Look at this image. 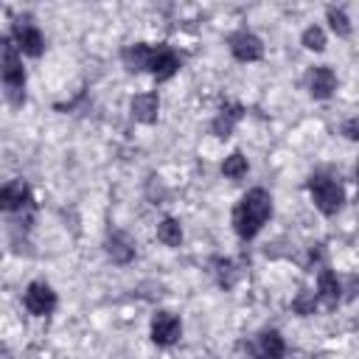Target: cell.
Listing matches in <instances>:
<instances>
[{
	"label": "cell",
	"mask_w": 359,
	"mask_h": 359,
	"mask_svg": "<svg viewBox=\"0 0 359 359\" xmlns=\"http://www.w3.org/2000/svg\"><path fill=\"white\" fill-rule=\"evenodd\" d=\"M269 216H272V196L264 188H252L233 208V230L241 241H250L261 233Z\"/></svg>",
	"instance_id": "6da1fadb"
},
{
	"label": "cell",
	"mask_w": 359,
	"mask_h": 359,
	"mask_svg": "<svg viewBox=\"0 0 359 359\" xmlns=\"http://www.w3.org/2000/svg\"><path fill=\"white\" fill-rule=\"evenodd\" d=\"M3 87L11 107H20L25 101V70L11 36H3Z\"/></svg>",
	"instance_id": "7a4b0ae2"
},
{
	"label": "cell",
	"mask_w": 359,
	"mask_h": 359,
	"mask_svg": "<svg viewBox=\"0 0 359 359\" xmlns=\"http://www.w3.org/2000/svg\"><path fill=\"white\" fill-rule=\"evenodd\" d=\"M309 194H311V202L317 205V210L323 216H334L339 213L342 202H345V191L342 185L328 177V174H311L309 177Z\"/></svg>",
	"instance_id": "3957f363"
},
{
	"label": "cell",
	"mask_w": 359,
	"mask_h": 359,
	"mask_svg": "<svg viewBox=\"0 0 359 359\" xmlns=\"http://www.w3.org/2000/svg\"><path fill=\"white\" fill-rule=\"evenodd\" d=\"M22 303H25V309H28L31 314L45 317V314H50V311L56 309V292H53L48 283L34 280V283H28V289H25V294H22Z\"/></svg>",
	"instance_id": "277c9868"
},
{
	"label": "cell",
	"mask_w": 359,
	"mask_h": 359,
	"mask_svg": "<svg viewBox=\"0 0 359 359\" xmlns=\"http://www.w3.org/2000/svg\"><path fill=\"white\" fill-rule=\"evenodd\" d=\"M180 337H182V323H180L177 314H171V311H157V314L151 317V339H154V345L168 348V345H174Z\"/></svg>",
	"instance_id": "5b68a950"
},
{
	"label": "cell",
	"mask_w": 359,
	"mask_h": 359,
	"mask_svg": "<svg viewBox=\"0 0 359 359\" xmlns=\"http://www.w3.org/2000/svg\"><path fill=\"white\" fill-rule=\"evenodd\" d=\"M227 45H230V53L238 62H258L264 56V42L252 31H236V34H230L227 36Z\"/></svg>",
	"instance_id": "8992f818"
},
{
	"label": "cell",
	"mask_w": 359,
	"mask_h": 359,
	"mask_svg": "<svg viewBox=\"0 0 359 359\" xmlns=\"http://www.w3.org/2000/svg\"><path fill=\"white\" fill-rule=\"evenodd\" d=\"M180 70V56L171 45H151V65H149V73L157 79V81H168L174 73Z\"/></svg>",
	"instance_id": "52a82bcc"
},
{
	"label": "cell",
	"mask_w": 359,
	"mask_h": 359,
	"mask_svg": "<svg viewBox=\"0 0 359 359\" xmlns=\"http://www.w3.org/2000/svg\"><path fill=\"white\" fill-rule=\"evenodd\" d=\"M11 39H14L17 50L25 53V56H39V53L45 50V36H42V31H39L34 22H22V20H20V22L14 25Z\"/></svg>",
	"instance_id": "ba28073f"
},
{
	"label": "cell",
	"mask_w": 359,
	"mask_h": 359,
	"mask_svg": "<svg viewBox=\"0 0 359 359\" xmlns=\"http://www.w3.org/2000/svg\"><path fill=\"white\" fill-rule=\"evenodd\" d=\"M306 87H309V95H311V98L325 101V98H331L334 90H337V76H334V70H331L328 65H317V67L309 70Z\"/></svg>",
	"instance_id": "9c48e42d"
},
{
	"label": "cell",
	"mask_w": 359,
	"mask_h": 359,
	"mask_svg": "<svg viewBox=\"0 0 359 359\" xmlns=\"http://www.w3.org/2000/svg\"><path fill=\"white\" fill-rule=\"evenodd\" d=\"M31 205V188L25 180H11L8 185H3L0 191V208L6 213H14V210H22Z\"/></svg>",
	"instance_id": "30bf717a"
},
{
	"label": "cell",
	"mask_w": 359,
	"mask_h": 359,
	"mask_svg": "<svg viewBox=\"0 0 359 359\" xmlns=\"http://www.w3.org/2000/svg\"><path fill=\"white\" fill-rule=\"evenodd\" d=\"M129 112L137 123H154L157 121V112H160V98L157 93H137L132 101H129Z\"/></svg>",
	"instance_id": "8fae6325"
},
{
	"label": "cell",
	"mask_w": 359,
	"mask_h": 359,
	"mask_svg": "<svg viewBox=\"0 0 359 359\" xmlns=\"http://www.w3.org/2000/svg\"><path fill=\"white\" fill-rule=\"evenodd\" d=\"M252 356L255 359H283L286 356V342L278 331H264L258 334L255 345H252Z\"/></svg>",
	"instance_id": "7c38bea8"
},
{
	"label": "cell",
	"mask_w": 359,
	"mask_h": 359,
	"mask_svg": "<svg viewBox=\"0 0 359 359\" xmlns=\"http://www.w3.org/2000/svg\"><path fill=\"white\" fill-rule=\"evenodd\" d=\"M107 255L112 258V264H129L135 258V241L123 233V230H112L107 236Z\"/></svg>",
	"instance_id": "4fadbf2b"
},
{
	"label": "cell",
	"mask_w": 359,
	"mask_h": 359,
	"mask_svg": "<svg viewBox=\"0 0 359 359\" xmlns=\"http://www.w3.org/2000/svg\"><path fill=\"white\" fill-rule=\"evenodd\" d=\"M317 300H323L325 309H334L342 300V283L331 269H320L317 275Z\"/></svg>",
	"instance_id": "5bb4252c"
},
{
	"label": "cell",
	"mask_w": 359,
	"mask_h": 359,
	"mask_svg": "<svg viewBox=\"0 0 359 359\" xmlns=\"http://www.w3.org/2000/svg\"><path fill=\"white\" fill-rule=\"evenodd\" d=\"M121 62L129 73H140V70H149L151 65V45L146 42H135V45H126L121 50Z\"/></svg>",
	"instance_id": "9a60e30c"
},
{
	"label": "cell",
	"mask_w": 359,
	"mask_h": 359,
	"mask_svg": "<svg viewBox=\"0 0 359 359\" xmlns=\"http://www.w3.org/2000/svg\"><path fill=\"white\" fill-rule=\"evenodd\" d=\"M241 115H244V107H241V104L222 107V109H219V115H216V118H213V123H210L213 135H216V137H230V135H233V129H236V123L241 121Z\"/></svg>",
	"instance_id": "2e32d148"
},
{
	"label": "cell",
	"mask_w": 359,
	"mask_h": 359,
	"mask_svg": "<svg viewBox=\"0 0 359 359\" xmlns=\"http://www.w3.org/2000/svg\"><path fill=\"white\" fill-rule=\"evenodd\" d=\"M157 238L165 244V247H180L182 244V227L177 219L165 216L160 224H157Z\"/></svg>",
	"instance_id": "e0dca14e"
},
{
	"label": "cell",
	"mask_w": 359,
	"mask_h": 359,
	"mask_svg": "<svg viewBox=\"0 0 359 359\" xmlns=\"http://www.w3.org/2000/svg\"><path fill=\"white\" fill-rule=\"evenodd\" d=\"M213 275H216V280H219V286H224V289H233L236 286V280H238V269L233 266V261H227V258H213Z\"/></svg>",
	"instance_id": "ac0fdd59"
},
{
	"label": "cell",
	"mask_w": 359,
	"mask_h": 359,
	"mask_svg": "<svg viewBox=\"0 0 359 359\" xmlns=\"http://www.w3.org/2000/svg\"><path fill=\"white\" fill-rule=\"evenodd\" d=\"M247 168H250V163H247V157H244L241 151H233V154L224 157V163H222V174H224L227 180H241V177L247 174Z\"/></svg>",
	"instance_id": "d6986e66"
},
{
	"label": "cell",
	"mask_w": 359,
	"mask_h": 359,
	"mask_svg": "<svg viewBox=\"0 0 359 359\" xmlns=\"http://www.w3.org/2000/svg\"><path fill=\"white\" fill-rule=\"evenodd\" d=\"M300 42H303V48H309V50L320 53V50H325V31H323L320 25H309V28L303 31Z\"/></svg>",
	"instance_id": "ffe728a7"
},
{
	"label": "cell",
	"mask_w": 359,
	"mask_h": 359,
	"mask_svg": "<svg viewBox=\"0 0 359 359\" xmlns=\"http://www.w3.org/2000/svg\"><path fill=\"white\" fill-rule=\"evenodd\" d=\"M325 14H328L331 31H334L337 36H348V34H351V20H348V14H345L342 8H334V6H331Z\"/></svg>",
	"instance_id": "44dd1931"
},
{
	"label": "cell",
	"mask_w": 359,
	"mask_h": 359,
	"mask_svg": "<svg viewBox=\"0 0 359 359\" xmlns=\"http://www.w3.org/2000/svg\"><path fill=\"white\" fill-rule=\"evenodd\" d=\"M292 309L297 311V314H314V309H317V294L314 292H309V289H303L294 300H292Z\"/></svg>",
	"instance_id": "7402d4cb"
},
{
	"label": "cell",
	"mask_w": 359,
	"mask_h": 359,
	"mask_svg": "<svg viewBox=\"0 0 359 359\" xmlns=\"http://www.w3.org/2000/svg\"><path fill=\"white\" fill-rule=\"evenodd\" d=\"M342 135H345L348 140H359V118L345 121V123H342Z\"/></svg>",
	"instance_id": "603a6c76"
},
{
	"label": "cell",
	"mask_w": 359,
	"mask_h": 359,
	"mask_svg": "<svg viewBox=\"0 0 359 359\" xmlns=\"http://www.w3.org/2000/svg\"><path fill=\"white\" fill-rule=\"evenodd\" d=\"M356 182H359V163H356Z\"/></svg>",
	"instance_id": "cb8c5ba5"
}]
</instances>
